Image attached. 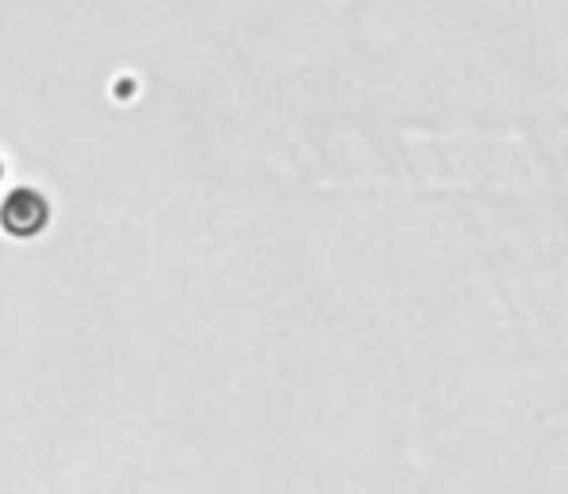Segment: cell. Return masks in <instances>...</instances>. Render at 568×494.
I'll return each instance as SVG.
<instances>
[{"instance_id": "cell-1", "label": "cell", "mask_w": 568, "mask_h": 494, "mask_svg": "<svg viewBox=\"0 0 568 494\" xmlns=\"http://www.w3.org/2000/svg\"><path fill=\"white\" fill-rule=\"evenodd\" d=\"M0 225H4L12 236H36L39 228L47 225L43 197L31 194V189H16V194L4 202V209H0Z\"/></svg>"}]
</instances>
